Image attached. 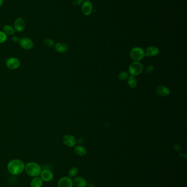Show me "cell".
I'll return each mask as SVG.
<instances>
[{
	"label": "cell",
	"instance_id": "obj_20",
	"mask_svg": "<svg viewBox=\"0 0 187 187\" xmlns=\"http://www.w3.org/2000/svg\"><path fill=\"white\" fill-rule=\"evenodd\" d=\"M78 171H79V170H78L77 167H71L70 170H69V172H68L69 177L72 178V177H75L77 175V173H78Z\"/></svg>",
	"mask_w": 187,
	"mask_h": 187
},
{
	"label": "cell",
	"instance_id": "obj_9",
	"mask_svg": "<svg viewBox=\"0 0 187 187\" xmlns=\"http://www.w3.org/2000/svg\"><path fill=\"white\" fill-rule=\"evenodd\" d=\"M73 184V181L71 178L63 177L58 181V187H72Z\"/></svg>",
	"mask_w": 187,
	"mask_h": 187
},
{
	"label": "cell",
	"instance_id": "obj_30",
	"mask_svg": "<svg viewBox=\"0 0 187 187\" xmlns=\"http://www.w3.org/2000/svg\"><path fill=\"white\" fill-rule=\"evenodd\" d=\"M6 1H10V0H6Z\"/></svg>",
	"mask_w": 187,
	"mask_h": 187
},
{
	"label": "cell",
	"instance_id": "obj_16",
	"mask_svg": "<svg viewBox=\"0 0 187 187\" xmlns=\"http://www.w3.org/2000/svg\"><path fill=\"white\" fill-rule=\"evenodd\" d=\"M43 181L41 177H35L31 180L30 183L31 187H42L43 185Z\"/></svg>",
	"mask_w": 187,
	"mask_h": 187
},
{
	"label": "cell",
	"instance_id": "obj_24",
	"mask_svg": "<svg viewBox=\"0 0 187 187\" xmlns=\"http://www.w3.org/2000/svg\"><path fill=\"white\" fill-rule=\"evenodd\" d=\"M83 0H74L72 2V5L74 6L80 5L81 3L83 2Z\"/></svg>",
	"mask_w": 187,
	"mask_h": 187
},
{
	"label": "cell",
	"instance_id": "obj_10",
	"mask_svg": "<svg viewBox=\"0 0 187 187\" xmlns=\"http://www.w3.org/2000/svg\"><path fill=\"white\" fill-rule=\"evenodd\" d=\"M41 178L45 182H50L53 178V173L49 170H43L40 173Z\"/></svg>",
	"mask_w": 187,
	"mask_h": 187
},
{
	"label": "cell",
	"instance_id": "obj_1",
	"mask_svg": "<svg viewBox=\"0 0 187 187\" xmlns=\"http://www.w3.org/2000/svg\"><path fill=\"white\" fill-rule=\"evenodd\" d=\"M25 165L22 160L14 159L10 161L7 165V170L12 175H19L24 170Z\"/></svg>",
	"mask_w": 187,
	"mask_h": 187
},
{
	"label": "cell",
	"instance_id": "obj_23",
	"mask_svg": "<svg viewBox=\"0 0 187 187\" xmlns=\"http://www.w3.org/2000/svg\"><path fill=\"white\" fill-rule=\"evenodd\" d=\"M128 77V73L127 72H122L120 73L118 76V78L120 80H124Z\"/></svg>",
	"mask_w": 187,
	"mask_h": 187
},
{
	"label": "cell",
	"instance_id": "obj_2",
	"mask_svg": "<svg viewBox=\"0 0 187 187\" xmlns=\"http://www.w3.org/2000/svg\"><path fill=\"white\" fill-rule=\"evenodd\" d=\"M24 170L28 176L33 177L39 176L42 171L40 165L35 162H28L25 165Z\"/></svg>",
	"mask_w": 187,
	"mask_h": 187
},
{
	"label": "cell",
	"instance_id": "obj_22",
	"mask_svg": "<svg viewBox=\"0 0 187 187\" xmlns=\"http://www.w3.org/2000/svg\"><path fill=\"white\" fill-rule=\"evenodd\" d=\"M7 39V35L3 31H0V44L5 42Z\"/></svg>",
	"mask_w": 187,
	"mask_h": 187
},
{
	"label": "cell",
	"instance_id": "obj_12",
	"mask_svg": "<svg viewBox=\"0 0 187 187\" xmlns=\"http://www.w3.org/2000/svg\"><path fill=\"white\" fill-rule=\"evenodd\" d=\"M156 92L157 95L160 96L165 97L170 94V91L169 88L164 86H160L156 90Z\"/></svg>",
	"mask_w": 187,
	"mask_h": 187
},
{
	"label": "cell",
	"instance_id": "obj_14",
	"mask_svg": "<svg viewBox=\"0 0 187 187\" xmlns=\"http://www.w3.org/2000/svg\"><path fill=\"white\" fill-rule=\"evenodd\" d=\"M159 53V49L156 47L152 46V47L148 48L147 49H146L145 56H154L157 55Z\"/></svg>",
	"mask_w": 187,
	"mask_h": 187
},
{
	"label": "cell",
	"instance_id": "obj_19",
	"mask_svg": "<svg viewBox=\"0 0 187 187\" xmlns=\"http://www.w3.org/2000/svg\"><path fill=\"white\" fill-rule=\"evenodd\" d=\"M3 31L7 35H13L15 33V30L14 28L9 25H6L3 26Z\"/></svg>",
	"mask_w": 187,
	"mask_h": 187
},
{
	"label": "cell",
	"instance_id": "obj_7",
	"mask_svg": "<svg viewBox=\"0 0 187 187\" xmlns=\"http://www.w3.org/2000/svg\"><path fill=\"white\" fill-rule=\"evenodd\" d=\"M13 28L14 29L15 31H17L18 33L22 32V31L25 29V21L22 18H18L15 20V21L14 23Z\"/></svg>",
	"mask_w": 187,
	"mask_h": 187
},
{
	"label": "cell",
	"instance_id": "obj_25",
	"mask_svg": "<svg viewBox=\"0 0 187 187\" xmlns=\"http://www.w3.org/2000/svg\"><path fill=\"white\" fill-rule=\"evenodd\" d=\"M153 70H154V67L152 66H149L145 68V72L149 73L152 72Z\"/></svg>",
	"mask_w": 187,
	"mask_h": 187
},
{
	"label": "cell",
	"instance_id": "obj_3",
	"mask_svg": "<svg viewBox=\"0 0 187 187\" xmlns=\"http://www.w3.org/2000/svg\"><path fill=\"white\" fill-rule=\"evenodd\" d=\"M130 56L132 60L138 62L144 56V51L141 48H133L130 52Z\"/></svg>",
	"mask_w": 187,
	"mask_h": 187
},
{
	"label": "cell",
	"instance_id": "obj_28",
	"mask_svg": "<svg viewBox=\"0 0 187 187\" xmlns=\"http://www.w3.org/2000/svg\"><path fill=\"white\" fill-rule=\"evenodd\" d=\"M4 2V0H0V7L3 5Z\"/></svg>",
	"mask_w": 187,
	"mask_h": 187
},
{
	"label": "cell",
	"instance_id": "obj_15",
	"mask_svg": "<svg viewBox=\"0 0 187 187\" xmlns=\"http://www.w3.org/2000/svg\"><path fill=\"white\" fill-rule=\"evenodd\" d=\"M55 50L59 53H64L67 50V45L63 42L57 43L55 45Z\"/></svg>",
	"mask_w": 187,
	"mask_h": 187
},
{
	"label": "cell",
	"instance_id": "obj_17",
	"mask_svg": "<svg viewBox=\"0 0 187 187\" xmlns=\"http://www.w3.org/2000/svg\"><path fill=\"white\" fill-rule=\"evenodd\" d=\"M74 150L75 152L80 156H85V155L87 154V150L86 148L80 145L76 146L75 147Z\"/></svg>",
	"mask_w": 187,
	"mask_h": 187
},
{
	"label": "cell",
	"instance_id": "obj_5",
	"mask_svg": "<svg viewBox=\"0 0 187 187\" xmlns=\"http://www.w3.org/2000/svg\"><path fill=\"white\" fill-rule=\"evenodd\" d=\"M6 64L7 67L10 70H15L20 66V60L17 57H10L6 60Z\"/></svg>",
	"mask_w": 187,
	"mask_h": 187
},
{
	"label": "cell",
	"instance_id": "obj_8",
	"mask_svg": "<svg viewBox=\"0 0 187 187\" xmlns=\"http://www.w3.org/2000/svg\"><path fill=\"white\" fill-rule=\"evenodd\" d=\"M63 142L68 147H73L76 143V140L72 135H67L63 137Z\"/></svg>",
	"mask_w": 187,
	"mask_h": 187
},
{
	"label": "cell",
	"instance_id": "obj_6",
	"mask_svg": "<svg viewBox=\"0 0 187 187\" xmlns=\"http://www.w3.org/2000/svg\"><path fill=\"white\" fill-rule=\"evenodd\" d=\"M19 44L21 47L26 50L31 49L34 47L33 41L29 38L22 37L20 38L19 41Z\"/></svg>",
	"mask_w": 187,
	"mask_h": 187
},
{
	"label": "cell",
	"instance_id": "obj_29",
	"mask_svg": "<svg viewBox=\"0 0 187 187\" xmlns=\"http://www.w3.org/2000/svg\"><path fill=\"white\" fill-rule=\"evenodd\" d=\"M89 187H95V185L93 183H91L90 185H88Z\"/></svg>",
	"mask_w": 187,
	"mask_h": 187
},
{
	"label": "cell",
	"instance_id": "obj_4",
	"mask_svg": "<svg viewBox=\"0 0 187 187\" xmlns=\"http://www.w3.org/2000/svg\"><path fill=\"white\" fill-rule=\"evenodd\" d=\"M143 68V65L141 63L136 61L130 65L128 71L131 75L135 76L140 75L142 73Z\"/></svg>",
	"mask_w": 187,
	"mask_h": 187
},
{
	"label": "cell",
	"instance_id": "obj_11",
	"mask_svg": "<svg viewBox=\"0 0 187 187\" xmlns=\"http://www.w3.org/2000/svg\"><path fill=\"white\" fill-rule=\"evenodd\" d=\"M82 12L86 15H89L92 11V5L90 1H85L82 5Z\"/></svg>",
	"mask_w": 187,
	"mask_h": 187
},
{
	"label": "cell",
	"instance_id": "obj_27",
	"mask_svg": "<svg viewBox=\"0 0 187 187\" xmlns=\"http://www.w3.org/2000/svg\"><path fill=\"white\" fill-rule=\"evenodd\" d=\"M77 143L79 144H83L85 142V140L82 138H80L79 139L77 140Z\"/></svg>",
	"mask_w": 187,
	"mask_h": 187
},
{
	"label": "cell",
	"instance_id": "obj_18",
	"mask_svg": "<svg viewBox=\"0 0 187 187\" xmlns=\"http://www.w3.org/2000/svg\"><path fill=\"white\" fill-rule=\"evenodd\" d=\"M128 85L131 88H135L137 84V81L135 76H130L128 77V80H127Z\"/></svg>",
	"mask_w": 187,
	"mask_h": 187
},
{
	"label": "cell",
	"instance_id": "obj_13",
	"mask_svg": "<svg viewBox=\"0 0 187 187\" xmlns=\"http://www.w3.org/2000/svg\"><path fill=\"white\" fill-rule=\"evenodd\" d=\"M73 183L77 187H86L88 185L87 181L82 177H76L74 180Z\"/></svg>",
	"mask_w": 187,
	"mask_h": 187
},
{
	"label": "cell",
	"instance_id": "obj_21",
	"mask_svg": "<svg viewBox=\"0 0 187 187\" xmlns=\"http://www.w3.org/2000/svg\"><path fill=\"white\" fill-rule=\"evenodd\" d=\"M43 43L47 47H52L55 45L54 41L51 38H46L44 40Z\"/></svg>",
	"mask_w": 187,
	"mask_h": 187
},
{
	"label": "cell",
	"instance_id": "obj_26",
	"mask_svg": "<svg viewBox=\"0 0 187 187\" xmlns=\"http://www.w3.org/2000/svg\"><path fill=\"white\" fill-rule=\"evenodd\" d=\"M19 38L17 36H13L12 38V40L13 42L14 43H19Z\"/></svg>",
	"mask_w": 187,
	"mask_h": 187
}]
</instances>
